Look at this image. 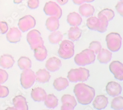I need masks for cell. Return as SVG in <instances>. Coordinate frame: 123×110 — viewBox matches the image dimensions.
Here are the masks:
<instances>
[{"label": "cell", "instance_id": "cell-1", "mask_svg": "<svg viewBox=\"0 0 123 110\" xmlns=\"http://www.w3.org/2000/svg\"><path fill=\"white\" fill-rule=\"evenodd\" d=\"M74 92L78 102L84 105L90 104L95 96V89L83 83L76 84L74 89Z\"/></svg>", "mask_w": 123, "mask_h": 110}, {"label": "cell", "instance_id": "cell-2", "mask_svg": "<svg viewBox=\"0 0 123 110\" xmlns=\"http://www.w3.org/2000/svg\"><path fill=\"white\" fill-rule=\"evenodd\" d=\"M96 59L94 52L90 49H86L74 57V62L78 66H84L93 63Z\"/></svg>", "mask_w": 123, "mask_h": 110}, {"label": "cell", "instance_id": "cell-3", "mask_svg": "<svg viewBox=\"0 0 123 110\" xmlns=\"http://www.w3.org/2000/svg\"><path fill=\"white\" fill-rule=\"evenodd\" d=\"M90 77L89 70L85 68L71 69L68 74V78L70 82L77 83L78 82H85Z\"/></svg>", "mask_w": 123, "mask_h": 110}, {"label": "cell", "instance_id": "cell-4", "mask_svg": "<svg viewBox=\"0 0 123 110\" xmlns=\"http://www.w3.org/2000/svg\"><path fill=\"white\" fill-rule=\"evenodd\" d=\"M59 56L64 59H68L74 55V45L69 40H64L61 42L58 51Z\"/></svg>", "mask_w": 123, "mask_h": 110}, {"label": "cell", "instance_id": "cell-5", "mask_svg": "<svg viewBox=\"0 0 123 110\" xmlns=\"http://www.w3.org/2000/svg\"><path fill=\"white\" fill-rule=\"evenodd\" d=\"M122 39L117 33L111 32L108 34L105 38L108 48L112 52H117L122 46Z\"/></svg>", "mask_w": 123, "mask_h": 110}, {"label": "cell", "instance_id": "cell-6", "mask_svg": "<svg viewBox=\"0 0 123 110\" xmlns=\"http://www.w3.org/2000/svg\"><path fill=\"white\" fill-rule=\"evenodd\" d=\"M27 41L31 49L34 50L37 47L43 45L44 41L41 34L37 30H32L27 35Z\"/></svg>", "mask_w": 123, "mask_h": 110}, {"label": "cell", "instance_id": "cell-7", "mask_svg": "<svg viewBox=\"0 0 123 110\" xmlns=\"http://www.w3.org/2000/svg\"><path fill=\"white\" fill-rule=\"evenodd\" d=\"M36 80L35 72L31 69L24 70L20 76V83L22 86L25 89L32 87Z\"/></svg>", "mask_w": 123, "mask_h": 110}, {"label": "cell", "instance_id": "cell-8", "mask_svg": "<svg viewBox=\"0 0 123 110\" xmlns=\"http://www.w3.org/2000/svg\"><path fill=\"white\" fill-rule=\"evenodd\" d=\"M43 11L47 15L50 16H55L60 19L62 16V10L55 2L50 1L46 3L44 6Z\"/></svg>", "mask_w": 123, "mask_h": 110}, {"label": "cell", "instance_id": "cell-9", "mask_svg": "<svg viewBox=\"0 0 123 110\" xmlns=\"http://www.w3.org/2000/svg\"><path fill=\"white\" fill-rule=\"evenodd\" d=\"M36 24V19L30 15H25L20 18L18 23L19 29L23 32H26L29 30L34 28Z\"/></svg>", "mask_w": 123, "mask_h": 110}, {"label": "cell", "instance_id": "cell-10", "mask_svg": "<svg viewBox=\"0 0 123 110\" xmlns=\"http://www.w3.org/2000/svg\"><path fill=\"white\" fill-rule=\"evenodd\" d=\"M110 71L119 81L123 80V64L119 61H113L109 66Z\"/></svg>", "mask_w": 123, "mask_h": 110}, {"label": "cell", "instance_id": "cell-11", "mask_svg": "<svg viewBox=\"0 0 123 110\" xmlns=\"http://www.w3.org/2000/svg\"><path fill=\"white\" fill-rule=\"evenodd\" d=\"M106 91L107 94L110 96H118L120 95L122 92V87L119 83L112 81L107 84L106 86Z\"/></svg>", "mask_w": 123, "mask_h": 110}, {"label": "cell", "instance_id": "cell-12", "mask_svg": "<svg viewBox=\"0 0 123 110\" xmlns=\"http://www.w3.org/2000/svg\"><path fill=\"white\" fill-rule=\"evenodd\" d=\"M6 39L7 41L11 43H17L20 42L21 38V32L17 27L10 28L7 32Z\"/></svg>", "mask_w": 123, "mask_h": 110}, {"label": "cell", "instance_id": "cell-13", "mask_svg": "<svg viewBox=\"0 0 123 110\" xmlns=\"http://www.w3.org/2000/svg\"><path fill=\"white\" fill-rule=\"evenodd\" d=\"M62 66V62L59 59L56 57L49 58L46 62L45 67L48 70L51 72H55L60 69Z\"/></svg>", "mask_w": 123, "mask_h": 110}, {"label": "cell", "instance_id": "cell-14", "mask_svg": "<svg viewBox=\"0 0 123 110\" xmlns=\"http://www.w3.org/2000/svg\"><path fill=\"white\" fill-rule=\"evenodd\" d=\"M31 95L34 101L42 102L45 100L47 95L43 88L38 87L32 90Z\"/></svg>", "mask_w": 123, "mask_h": 110}, {"label": "cell", "instance_id": "cell-15", "mask_svg": "<svg viewBox=\"0 0 123 110\" xmlns=\"http://www.w3.org/2000/svg\"><path fill=\"white\" fill-rule=\"evenodd\" d=\"M14 109L20 110H28V107L26 98L22 95H17L13 99Z\"/></svg>", "mask_w": 123, "mask_h": 110}, {"label": "cell", "instance_id": "cell-16", "mask_svg": "<svg viewBox=\"0 0 123 110\" xmlns=\"http://www.w3.org/2000/svg\"><path fill=\"white\" fill-rule=\"evenodd\" d=\"M108 104V98L104 95H99L96 96L93 103L94 107L97 110L105 109Z\"/></svg>", "mask_w": 123, "mask_h": 110}, {"label": "cell", "instance_id": "cell-17", "mask_svg": "<svg viewBox=\"0 0 123 110\" xmlns=\"http://www.w3.org/2000/svg\"><path fill=\"white\" fill-rule=\"evenodd\" d=\"M98 54L97 59L101 64H107L111 60L112 53L107 49L101 48Z\"/></svg>", "mask_w": 123, "mask_h": 110}, {"label": "cell", "instance_id": "cell-18", "mask_svg": "<svg viewBox=\"0 0 123 110\" xmlns=\"http://www.w3.org/2000/svg\"><path fill=\"white\" fill-rule=\"evenodd\" d=\"M95 9L93 6L89 4H82L79 7V13L84 17H89L93 16Z\"/></svg>", "mask_w": 123, "mask_h": 110}, {"label": "cell", "instance_id": "cell-19", "mask_svg": "<svg viewBox=\"0 0 123 110\" xmlns=\"http://www.w3.org/2000/svg\"><path fill=\"white\" fill-rule=\"evenodd\" d=\"M67 20L70 26H78L81 24L82 22V18L77 13L73 12L68 14Z\"/></svg>", "mask_w": 123, "mask_h": 110}, {"label": "cell", "instance_id": "cell-20", "mask_svg": "<svg viewBox=\"0 0 123 110\" xmlns=\"http://www.w3.org/2000/svg\"><path fill=\"white\" fill-rule=\"evenodd\" d=\"M15 61L13 57L9 54H4L0 57V66L5 69H9L12 67Z\"/></svg>", "mask_w": 123, "mask_h": 110}, {"label": "cell", "instance_id": "cell-21", "mask_svg": "<svg viewBox=\"0 0 123 110\" xmlns=\"http://www.w3.org/2000/svg\"><path fill=\"white\" fill-rule=\"evenodd\" d=\"M36 80L42 84H44L48 82L51 78V75L49 72L45 69H39L36 73Z\"/></svg>", "mask_w": 123, "mask_h": 110}, {"label": "cell", "instance_id": "cell-22", "mask_svg": "<svg viewBox=\"0 0 123 110\" xmlns=\"http://www.w3.org/2000/svg\"><path fill=\"white\" fill-rule=\"evenodd\" d=\"M46 28L51 32L57 30L60 26L59 19L55 16H50L47 18L45 23Z\"/></svg>", "mask_w": 123, "mask_h": 110}, {"label": "cell", "instance_id": "cell-23", "mask_svg": "<svg viewBox=\"0 0 123 110\" xmlns=\"http://www.w3.org/2000/svg\"><path fill=\"white\" fill-rule=\"evenodd\" d=\"M69 85L68 80L65 78L60 77L54 80L53 86L57 91H60L67 88Z\"/></svg>", "mask_w": 123, "mask_h": 110}, {"label": "cell", "instance_id": "cell-24", "mask_svg": "<svg viewBox=\"0 0 123 110\" xmlns=\"http://www.w3.org/2000/svg\"><path fill=\"white\" fill-rule=\"evenodd\" d=\"M47 56V51L44 45L37 47L34 50V56L37 61H44Z\"/></svg>", "mask_w": 123, "mask_h": 110}, {"label": "cell", "instance_id": "cell-25", "mask_svg": "<svg viewBox=\"0 0 123 110\" xmlns=\"http://www.w3.org/2000/svg\"><path fill=\"white\" fill-rule=\"evenodd\" d=\"M82 31L78 26L70 27L68 31V37L70 40L76 41L80 38Z\"/></svg>", "mask_w": 123, "mask_h": 110}, {"label": "cell", "instance_id": "cell-26", "mask_svg": "<svg viewBox=\"0 0 123 110\" xmlns=\"http://www.w3.org/2000/svg\"><path fill=\"white\" fill-rule=\"evenodd\" d=\"M44 104L48 108L54 109L58 105V99L53 94H48L44 100Z\"/></svg>", "mask_w": 123, "mask_h": 110}, {"label": "cell", "instance_id": "cell-27", "mask_svg": "<svg viewBox=\"0 0 123 110\" xmlns=\"http://www.w3.org/2000/svg\"><path fill=\"white\" fill-rule=\"evenodd\" d=\"M63 38V34L60 31H55L51 33L49 37V41L51 44L56 45L59 44L62 41Z\"/></svg>", "mask_w": 123, "mask_h": 110}, {"label": "cell", "instance_id": "cell-28", "mask_svg": "<svg viewBox=\"0 0 123 110\" xmlns=\"http://www.w3.org/2000/svg\"><path fill=\"white\" fill-rule=\"evenodd\" d=\"M18 66L21 70H26L30 69L32 67V61L27 57L22 56L18 60Z\"/></svg>", "mask_w": 123, "mask_h": 110}, {"label": "cell", "instance_id": "cell-29", "mask_svg": "<svg viewBox=\"0 0 123 110\" xmlns=\"http://www.w3.org/2000/svg\"><path fill=\"white\" fill-rule=\"evenodd\" d=\"M86 25L88 28L93 31H97L99 26V19L95 16L90 17L87 20Z\"/></svg>", "mask_w": 123, "mask_h": 110}, {"label": "cell", "instance_id": "cell-30", "mask_svg": "<svg viewBox=\"0 0 123 110\" xmlns=\"http://www.w3.org/2000/svg\"><path fill=\"white\" fill-rule=\"evenodd\" d=\"M111 108L116 110L123 109V98L119 96L114 98L112 100L111 103Z\"/></svg>", "mask_w": 123, "mask_h": 110}, {"label": "cell", "instance_id": "cell-31", "mask_svg": "<svg viewBox=\"0 0 123 110\" xmlns=\"http://www.w3.org/2000/svg\"><path fill=\"white\" fill-rule=\"evenodd\" d=\"M99 17H105L108 21H110L114 18L115 16V13L112 9L106 8L102 9V11L99 12L98 15Z\"/></svg>", "mask_w": 123, "mask_h": 110}, {"label": "cell", "instance_id": "cell-32", "mask_svg": "<svg viewBox=\"0 0 123 110\" xmlns=\"http://www.w3.org/2000/svg\"><path fill=\"white\" fill-rule=\"evenodd\" d=\"M99 26L97 31L100 33H104L107 30L108 25V21L105 17H99Z\"/></svg>", "mask_w": 123, "mask_h": 110}, {"label": "cell", "instance_id": "cell-33", "mask_svg": "<svg viewBox=\"0 0 123 110\" xmlns=\"http://www.w3.org/2000/svg\"><path fill=\"white\" fill-rule=\"evenodd\" d=\"M61 102L62 103H68L74 107L77 106V102L74 96L69 94H65L61 98Z\"/></svg>", "mask_w": 123, "mask_h": 110}, {"label": "cell", "instance_id": "cell-34", "mask_svg": "<svg viewBox=\"0 0 123 110\" xmlns=\"http://www.w3.org/2000/svg\"><path fill=\"white\" fill-rule=\"evenodd\" d=\"M89 48V49H92L94 52L95 54H98V53L101 49L102 46L99 42L93 41L90 44Z\"/></svg>", "mask_w": 123, "mask_h": 110}, {"label": "cell", "instance_id": "cell-35", "mask_svg": "<svg viewBox=\"0 0 123 110\" xmlns=\"http://www.w3.org/2000/svg\"><path fill=\"white\" fill-rule=\"evenodd\" d=\"M7 73L3 69H0V84L5 83L8 79Z\"/></svg>", "mask_w": 123, "mask_h": 110}, {"label": "cell", "instance_id": "cell-36", "mask_svg": "<svg viewBox=\"0 0 123 110\" xmlns=\"http://www.w3.org/2000/svg\"><path fill=\"white\" fill-rule=\"evenodd\" d=\"M28 6L31 9H36L39 6V0H28Z\"/></svg>", "mask_w": 123, "mask_h": 110}, {"label": "cell", "instance_id": "cell-37", "mask_svg": "<svg viewBox=\"0 0 123 110\" xmlns=\"http://www.w3.org/2000/svg\"><path fill=\"white\" fill-rule=\"evenodd\" d=\"M9 94V90L5 86L0 85V98H5L7 97Z\"/></svg>", "mask_w": 123, "mask_h": 110}, {"label": "cell", "instance_id": "cell-38", "mask_svg": "<svg viewBox=\"0 0 123 110\" xmlns=\"http://www.w3.org/2000/svg\"><path fill=\"white\" fill-rule=\"evenodd\" d=\"M8 30V25L6 22L5 21H0V31L2 34H6Z\"/></svg>", "mask_w": 123, "mask_h": 110}, {"label": "cell", "instance_id": "cell-39", "mask_svg": "<svg viewBox=\"0 0 123 110\" xmlns=\"http://www.w3.org/2000/svg\"><path fill=\"white\" fill-rule=\"evenodd\" d=\"M117 12L122 16H123V2L120 1L117 3L116 6Z\"/></svg>", "mask_w": 123, "mask_h": 110}, {"label": "cell", "instance_id": "cell-40", "mask_svg": "<svg viewBox=\"0 0 123 110\" xmlns=\"http://www.w3.org/2000/svg\"><path fill=\"white\" fill-rule=\"evenodd\" d=\"M74 108H75L72 105H71L68 103H63V105L61 107V109L63 110H74Z\"/></svg>", "mask_w": 123, "mask_h": 110}, {"label": "cell", "instance_id": "cell-41", "mask_svg": "<svg viewBox=\"0 0 123 110\" xmlns=\"http://www.w3.org/2000/svg\"><path fill=\"white\" fill-rule=\"evenodd\" d=\"M73 3L76 5H81L86 2V0H72Z\"/></svg>", "mask_w": 123, "mask_h": 110}, {"label": "cell", "instance_id": "cell-42", "mask_svg": "<svg viewBox=\"0 0 123 110\" xmlns=\"http://www.w3.org/2000/svg\"><path fill=\"white\" fill-rule=\"evenodd\" d=\"M57 3L62 6L66 5L68 1V0H56Z\"/></svg>", "mask_w": 123, "mask_h": 110}, {"label": "cell", "instance_id": "cell-43", "mask_svg": "<svg viewBox=\"0 0 123 110\" xmlns=\"http://www.w3.org/2000/svg\"><path fill=\"white\" fill-rule=\"evenodd\" d=\"M23 1V0H13V2L15 4H18L21 3Z\"/></svg>", "mask_w": 123, "mask_h": 110}, {"label": "cell", "instance_id": "cell-44", "mask_svg": "<svg viewBox=\"0 0 123 110\" xmlns=\"http://www.w3.org/2000/svg\"><path fill=\"white\" fill-rule=\"evenodd\" d=\"M95 0H86V2L87 3H91V2H94Z\"/></svg>", "mask_w": 123, "mask_h": 110}, {"label": "cell", "instance_id": "cell-45", "mask_svg": "<svg viewBox=\"0 0 123 110\" xmlns=\"http://www.w3.org/2000/svg\"><path fill=\"white\" fill-rule=\"evenodd\" d=\"M120 1H123V0H120Z\"/></svg>", "mask_w": 123, "mask_h": 110}]
</instances>
